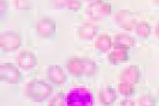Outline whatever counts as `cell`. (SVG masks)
<instances>
[{"label": "cell", "instance_id": "6da1fadb", "mask_svg": "<svg viewBox=\"0 0 159 106\" xmlns=\"http://www.w3.org/2000/svg\"><path fill=\"white\" fill-rule=\"evenodd\" d=\"M26 96L36 101H42L46 99L53 93V87L42 80L31 81L25 90Z\"/></svg>", "mask_w": 159, "mask_h": 106}, {"label": "cell", "instance_id": "7a4b0ae2", "mask_svg": "<svg viewBox=\"0 0 159 106\" xmlns=\"http://www.w3.org/2000/svg\"><path fill=\"white\" fill-rule=\"evenodd\" d=\"M67 67L69 72L75 76L91 75L94 73L95 69H96V66L89 59H81V58L69 59L67 63Z\"/></svg>", "mask_w": 159, "mask_h": 106}, {"label": "cell", "instance_id": "3957f363", "mask_svg": "<svg viewBox=\"0 0 159 106\" xmlns=\"http://www.w3.org/2000/svg\"><path fill=\"white\" fill-rule=\"evenodd\" d=\"M93 102L91 92L84 87L73 88L65 98V103L70 105H90Z\"/></svg>", "mask_w": 159, "mask_h": 106}, {"label": "cell", "instance_id": "277c9868", "mask_svg": "<svg viewBox=\"0 0 159 106\" xmlns=\"http://www.w3.org/2000/svg\"><path fill=\"white\" fill-rule=\"evenodd\" d=\"M1 81L8 84H17L21 80V73L18 68L11 63L1 64Z\"/></svg>", "mask_w": 159, "mask_h": 106}, {"label": "cell", "instance_id": "5b68a950", "mask_svg": "<svg viewBox=\"0 0 159 106\" xmlns=\"http://www.w3.org/2000/svg\"><path fill=\"white\" fill-rule=\"evenodd\" d=\"M1 48L6 52H12L21 46L19 35L13 31H6L1 34Z\"/></svg>", "mask_w": 159, "mask_h": 106}, {"label": "cell", "instance_id": "8992f818", "mask_svg": "<svg viewBox=\"0 0 159 106\" xmlns=\"http://www.w3.org/2000/svg\"><path fill=\"white\" fill-rule=\"evenodd\" d=\"M56 24L50 18H43L37 24V32L43 38H50L56 32Z\"/></svg>", "mask_w": 159, "mask_h": 106}, {"label": "cell", "instance_id": "52a82bcc", "mask_svg": "<svg viewBox=\"0 0 159 106\" xmlns=\"http://www.w3.org/2000/svg\"><path fill=\"white\" fill-rule=\"evenodd\" d=\"M48 79L56 85H63L66 82V74L59 65H51L47 69Z\"/></svg>", "mask_w": 159, "mask_h": 106}, {"label": "cell", "instance_id": "ba28073f", "mask_svg": "<svg viewBox=\"0 0 159 106\" xmlns=\"http://www.w3.org/2000/svg\"><path fill=\"white\" fill-rule=\"evenodd\" d=\"M17 63L19 67L24 69H31L37 64V58L33 53L29 51H23L17 57Z\"/></svg>", "mask_w": 159, "mask_h": 106}, {"label": "cell", "instance_id": "9c48e42d", "mask_svg": "<svg viewBox=\"0 0 159 106\" xmlns=\"http://www.w3.org/2000/svg\"><path fill=\"white\" fill-rule=\"evenodd\" d=\"M111 7L109 4L104 3L103 1H96L89 6V14L92 18L103 17L107 13H110Z\"/></svg>", "mask_w": 159, "mask_h": 106}, {"label": "cell", "instance_id": "30bf717a", "mask_svg": "<svg viewBox=\"0 0 159 106\" xmlns=\"http://www.w3.org/2000/svg\"><path fill=\"white\" fill-rule=\"evenodd\" d=\"M139 79V69L137 66H131L121 73V81L129 84H137Z\"/></svg>", "mask_w": 159, "mask_h": 106}, {"label": "cell", "instance_id": "8fae6325", "mask_svg": "<svg viewBox=\"0 0 159 106\" xmlns=\"http://www.w3.org/2000/svg\"><path fill=\"white\" fill-rule=\"evenodd\" d=\"M114 42L116 48H122V49L131 48L136 43L135 40L132 37L125 34H119L118 36L115 37Z\"/></svg>", "mask_w": 159, "mask_h": 106}, {"label": "cell", "instance_id": "7c38bea8", "mask_svg": "<svg viewBox=\"0 0 159 106\" xmlns=\"http://www.w3.org/2000/svg\"><path fill=\"white\" fill-rule=\"evenodd\" d=\"M111 44H112V42H111L110 37L106 34L101 35V36L96 40V42H95V47H96V49L103 53L107 52L110 49Z\"/></svg>", "mask_w": 159, "mask_h": 106}, {"label": "cell", "instance_id": "4fadbf2b", "mask_svg": "<svg viewBox=\"0 0 159 106\" xmlns=\"http://www.w3.org/2000/svg\"><path fill=\"white\" fill-rule=\"evenodd\" d=\"M100 98H101L103 103L110 104V103L114 102V100L117 99V95H116L115 90L111 86H106L101 90Z\"/></svg>", "mask_w": 159, "mask_h": 106}, {"label": "cell", "instance_id": "5bb4252c", "mask_svg": "<svg viewBox=\"0 0 159 106\" xmlns=\"http://www.w3.org/2000/svg\"><path fill=\"white\" fill-rule=\"evenodd\" d=\"M108 58L110 59L111 62H113L115 64H119V63L125 62L127 60V58H128V55H127L126 49L117 48L115 51H113L108 55Z\"/></svg>", "mask_w": 159, "mask_h": 106}, {"label": "cell", "instance_id": "9a60e30c", "mask_svg": "<svg viewBox=\"0 0 159 106\" xmlns=\"http://www.w3.org/2000/svg\"><path fill=\"white\" fill-rule=\"evenodd\" d=\"M97 31H98L97 26H95L93 24H84L79 29V36L82 39L89 40L95 36V34L97 33Z\"/></svg>", "mask_w": 159, "mask_h": 106}, {"label": "cell", "instance_id": "2e32d148", "mask_svg": "<svg viewBox=\"0 0 159 106\" xmlns=\"http://www.w3.org/2000/svg\"><path fill=\"white\" fill-rule=\"evenodd\" d=\"M119 24H121V26L124 28H133L136 24L135 19L131 14H128L127 11H121L119 14Z\"/></svg>", "mask_w": 159, "mask_h": 106}, {"label": "cell", "instance_id": "e0dca14e", "mask_svg": "<svg viewBox=\"0 0 159 106\" xmlns=\"http://www.w3.org/2000/svg\"><path fill=\"white\" fill-rule=\"evenodd\" d=\"M137 34L143 39H147L151 34V26L146 22H140L136 26Z\"/></svg>", "mask_w": 159, "mask_h": 106}, {"label": "cell", "instance_id": "ac0fdd59", "mask_svg": "<svg viewBox=\"0 0 159 106\" xmlns=\"http://www.w3.org/2000/svg\"><path fill=\"white\" fill-rule=\"evenodd\" d=\"M119 91L125 95V96H129L131 94H133L134 92V87H133V85L132 84H129V83H125V82H122L119 85Z\"/></svg>", "mask_w": 159, "mask_h": 106}, {"label": "cell", "instance_id": "d6986e66", "mask_svg": "<svg viewBox=\"0 0 159 106\" xmlns=\"http://www.w3.org/2000/svg\"><path fill=\"white\" fill-rule=\"evenodd\" d=\"M29 6V0H14V7L17 10H27Z\"/></svg>", "mask_w": 159, "mask_h": 106}, {"label": "cell", "instance_id": "ffe728a7", "mask_svg": "<svg viewBox=\"0 0 159 106\" xmlns=\"http://www.w3.org/2000/svg\"><path fill=\"white\" fill-rule=\"evenodd\" d=\"M67 6L70 10L73 11H76L81 9V2L78 1V0H68L67 1Z\"/></svg>", "mask_w": 159, "mask_h": 106}, {"label": "cell", "instance_id": "44dd1931", "mask_svg": "<svg viewBox=\"0 0 159 106\" xmlns=\"http://www.w3.org/2000/svg\"><path fill=\"white\" fill-rule=\"evenodd\" d=\"M139 102L140 105H152L154 103V101L152 100V99L150 98V97H148V96L141 97Z\"/></svg>", "mask_w": 159, "mask_h": 106}, {"label": "cell", "instance_id": "7402d4cb", "mask_svg": "<svg viewBox=\"0 0 159 106\" xmlns=\"http://www.w3.org/2000/svg\"><path fill=\"white\" fill-rule=\"evenodd\" d=\"M155 36L159 39V22H158V24H156V27H155Z\"/></svg>", "mask_w": 159, "mask_h": 106}, {"label": "cell", "instance_id": "603a6c76", "mask_svg": "<svg viewBox=\"0 0 159 106\" xmlns=\"http://www.w3.org/2000/svg\"><path fill=\"white\" fill-rule=\"evenodd\" d=\"M134 104V102L133 101H131V100H128V101H122V104Z\"/></svg>", "mask_w": 159, "mask_h": 106}, {"label": "cell", "instance_id": "cb8c5ba5", "mask_svg": "<svg viewBox=\"0 0 159 106\" xmlns=\"http://www.w3.org/2000/svg\"><path fill=\"white\" fill-rule=\"evenodd\" d=\"M154 2H155L157 5H159V0H154Z\"/></svg>", "mask_w": 159, "mask_h": 106}]
</instances>
